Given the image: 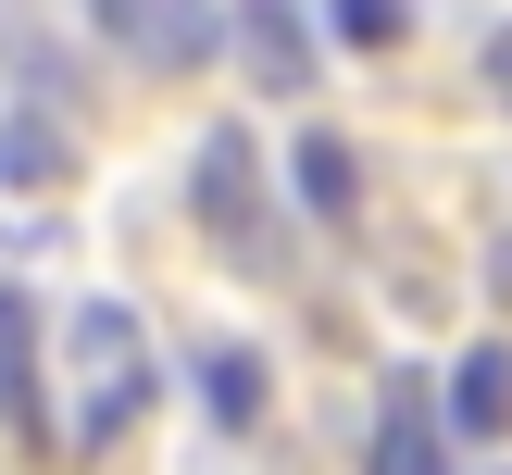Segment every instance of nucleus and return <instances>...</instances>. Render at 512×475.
Segmentation results:
<instances>
[{"label": "nucleus", "instance_id": "obj_1", "mask_svg": "<svg viewBox=\"0 0 512 475\" xmlns=\"http://www.w3.org/2000/svg\"><path fill=\"white\" fill-rule=\"evenodd\" d=\"M75 438L88 450H113L125 425L150 413V338H138V313L125 300H75Z\"/></svg>", "mask_w": 512, "mask_h": 475}, {"label": "nucleus", "instance_id": "obj_2", "mask_svg": "<svg viewBox=\"0 0 512 475\" xmlns=\"http://www.w3.org/2000/svg\"><path fill=\"white\" fill-rule=\"evenodd\" d=\"M188 200H200V225H213L238 263H275V213H263V150H250V125H213V138H200Z\"/></svg>", "mask_w": 512, "mask_h": 475}, {"label": "nucleus", "instance_id": "obj_3", "mask_svg": "<svg viewBox=\"0 0 512 475\" xmlns=\"http://www.w3.org/2000/svg\"><path fill=\"white\" fill-rule=\"evenodd\" d=\"M100 38H113L138 75H200L213 38H225V13L213 0H100Z\"/></svg>", "mask_w": 512, "mask_h": 475}, {"label": "nucleus", "instance_id": "obj_4", "mask_svg": "<svg viewBox=\"0 0 512 475\" xmlns=\"http://www.w3.org/2000/svg\"><path fill=\"white\" fill-rule=\"evenodd\" d=\"M225 38H238V63L263 75V100L313 88V25H300V0H225Z\"/></svg>", "mask_w": 512, "mask_h": 475}, {"label": "nucleus", "instance_id": "obj_5", "mask_svg": "<svg viewBox=\"0 0 512 475\" xmlns=\"http://www.w3.org/2000/svg\"><path fill=\"white\" fill-rule=\"evenodd\" d=\"M263 400H275V363H263V350H250V338H200V413H213L225 438H250Z\"/></svg>", "mask_w": 512, "mask_h": 475}, {"label": "nucleus", "instance_id": "obj_6", "mask_svg": "<svg viewBox=\"0 0 512 475\" xmlns=\"http://www.w3.org/2000/svg\"><path fill=\"white\" fill-rule=\"evenodd\" d=\"M288 175H300V213H325V225H350V213H363V150H350V138H325V125H300Z\"/></svg>", "mask_w": 512, "mask_h": 475}, {"label": "nucleus", "instance_id": "obj_7", "mask_svg": "<svg viewBox=\"0 0 512 475\" xmlns=\"http://www.w3.org/2000/svg\"><path fill=\"white\" fill-rule=\"evenodd\" d=\"M375 475H450L438 463V413H425V375H400L388 413H375Z\"/></svg>", "mask_w": 512, "mask_h": 475}, {"label": "nucleus", "instance_id": "obj_8", "mask_svg": "<svg viewBox=\"0 0 512 475\" xmlns=\"http://www.w3.org/2000/svg\"><path fill=\"white\" fill-rule=\"evenodd\" d=\"M450 425H463V438H500L512 425V350L500 338H475L463 363H450Z\"/></svg>", "mask_w": 512, "mask_h": 475}, {"label": "nucleus", "instance_id": "obj_9", "mask_svg": "<svg viewBox=\"0 0 512 475\" xmlns=\"http://www.w3.org/2000/svg\"><path fill=\"white\" fill-rule=\"evenodd\" d=\"M75 175V138L50 113H0V188H63Z\"/></svg>", "mask_w": 512, "mask_h": 475}, {"label": "nucleus", "instance_id": "obj_10", "mask_svg": "<svg viewBox=\"0 0 512 475\" xmlns=\"http://www.w3.org/2000/svg\"><path fill=\"white\" fill-rule=\"evenodd\" d=\"M0 425H38V313H25V288H0Z\"/></svg>", "mask_w": 512, "mask_h": 475}, {"label": "nucleus", "instance_id": "obj_11", "mask_svg": "<svg viewBox=\"0 0 512 475\" xmlns=\"http://www.w3.org/2000/svg\"><path fill=\"white\" fill-rule=\"evenodd\" d=\"M325 25H338L350 50H400L413 38V0H325Z\"/></svg>", "mask_w": 512, "mask_h": 475}, {"label": "nucleus", "instance_id": "obj_12", "mask_svg": "<svg viewBox=\"0 0 512 475\" xmlns=\"http://www.w3.org/2000/svg\"><path fill=\"white\" fill-rule=\"evenodd\" d=\"M488 88L512 100V25H500V38H488Z\"/></svg>", "mask_w": 512, "mask_h": 475}]
</instances>
